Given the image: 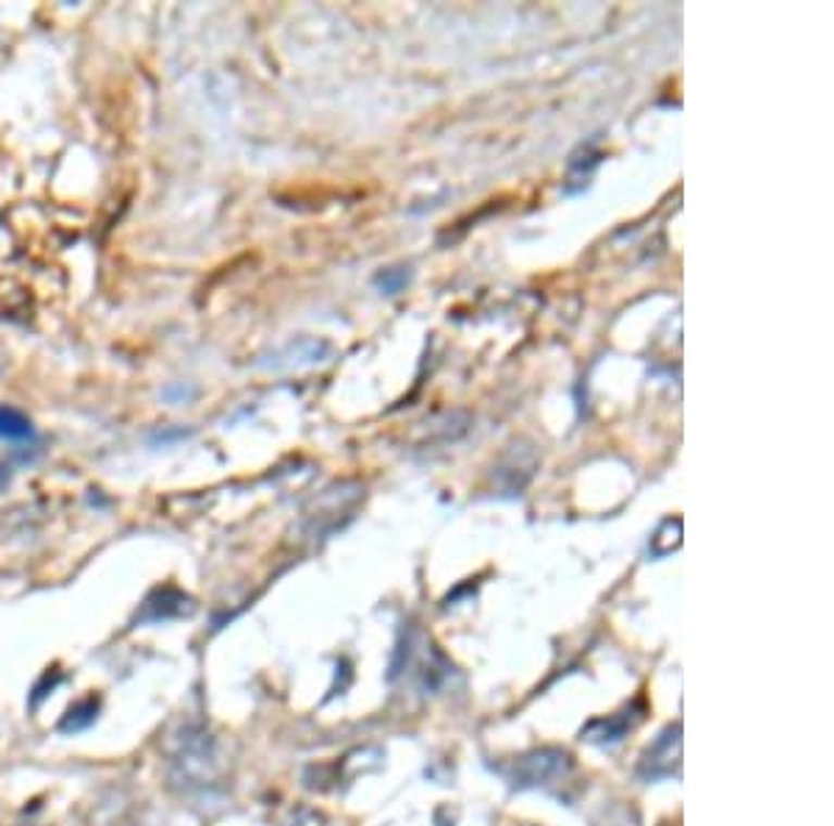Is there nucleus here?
I'll return each instance as SVG.
<instances>
[{"label":"nucleus","instance_id":"11","mask_svg":"<svg viewBox=\"0 0 834 826\" xmlns=\"http://www.w3.org/2000/svg\"><path fill=\"white\" fill-rule=\"evenodd\" d=\"M284 826H323V815H318L314 810H292L289 821Z\"/></svg>","mask_w":834,"mask_h":826},{"label":"nucleus","instance_id":"14","mask_svg":"<svg viewBox=\"0 0 834 826\" xmlns=\"http://www.w3.org/2000/svg\"><path fill=\"white\" fill-rule=\"evenodd\" d=\"M9 485V471L7 467H0V490H7Z\"/></svg>","mask_w":834,"mask_h":826},{"label":"nucleus","instance_id":"12","mask_svg":"<svg viewBox=\"0 0 834 826\" xmlns=\"http://www.w3.org/2000/svg\"><path fill=\"white\" fill-rule=\"evenodd\" d=\"M189 396H192V390H184V387H178L176 392L164 390V398H167V401H182V398H189Z\"/></svg>","mask_w":834,"mask_h":826},{"label":"nucleus","instance_id":"6","mask_svg":"<svg viewBox=\"0 0 834 826\" xmlns=\"http://www.w3.org/2000/svg\"><path fill=\"white\" fill-rule=\"evenodd\" d=\"M98 710H101V699H98V696H87V699L76 701V704L64 713V718L59 721V731L73 735V731L87 729V726H92L95 718H98Z\"/></svg>","mask_w":834,"mask_h":826},{"label":"nucleus","instance_id":"4","mask_svg":"<svg viewBox=\"0 0 834 826\" xmlns=\"http://www.w3.org/2000/svg\"><path fill=\"white\" fill-rule=\"evenodd\" d=\"M159 604L157 601H148L145 604V612L139 615V621L142 624H159V621H170V618H184V615H192L195 604L189 596L178 593V590H159L157 593Z\"/></svg>","mask_w":834,"mask_h":826},{"label":"nucleus","instance_id":"8","mask_svg":"<svg viewBox=\"0 0 834 826\" xmlns=\"http://www.w3.org/2000/svg\"><path fill=\"white\" fill-rule=\"evenodd\" d=\"M682 546V521L679 517H668L665 524L659 526L657 535L651 537V554L668 556Z\"/></svg>","mask_w":834,"mask_h":826},{"label":"nucleus","instance_id":"10","mask_svg":"<svg viewBox=\"0 0 834 826\" xmlns=\"http://www.w3.org/2000/svg\"><path fill=\"white\" fill-rule=\"evenodd\" d=\"M59 681H62V674H53V679H51V671H48V674L42 676V681H39L37 688H34V696H32V706H39V701H42L45 696H48V693H53V690H57V685H59Z\"/></svg>","mask_w":834,"mask_h":826},{"label":"nucleus","instance_id":"5","mask_svg":"<svg viewBox=\"0 0 834 826\" xmlns=\"http://www.w3.org/2000/svg\"><path fill=\"white\" fill-rule=\"evenodd\" d=\"M628 729H632V724H628L626 713L609 715V718H596L584 726L582 740L596 746H612V743H621V740L626 738Z\"/></svg>","mask_w":834,"mask_h":826},{"label":"nucleus","instance_id":"2","mask_svg":"<svg viewBox=\"0 0 834 826\" xmlns=\"http://www.w3.org/2000/svg\"><path fill=\"white\" fill-rule=\"evenodd\" d=\"M573 774V760L562 749H534L512 763V771H507V779L512 788H548V785L565 783Z\"/></svg>","mask_w":834,"mask_h":826},{"label":"nucleus","instance_id":"9","mask_svg":"<svg viewBox=\"0 0 834 826\" xmlns=\"http://www.w3.org/2000/svg\"><path fill=\"white\" fill-rule=\"evenodd\" d=\"M376 285L384 296H398V292L409 285V271H403V267H398V271H384L382 276L376 278Z\"/></svg>","mask_w":834,"mask_h":826},{"label":"nucleus","instance_id":"7","mask_svg":"<svg viewBox=\"0 0 834 826\" xmlns=\"http://www.w3.org/2000/svg\"><path fill=\"white\" fill-rule=\"evenodd\" d=\"M34 426L26 415L14 406H0V440L23 442L32 440Z\"/></svg>","mask_w":834,"mask_h":826},{"label":"nucleus","instance_id":"1","mask_svg":"<svg viewBox=\"0 0 834 826\" xmlns=\"http://www.w3.org/2000/svg\"><path fill=\"white\" fill-rule=\"evenodd\" d=\"M173 779L187 788H203L220 776V754L214 738L203 729H184L173 751Z\"/></svg>","mask_w":834,"mask_h":826},{"label":"nucleus","instance_id":"3","mask_svg":"<svg viewBox=\"0 0 834 826\" xmlns=\"http://www.w3.org/2000/svg\"><path fill=\"white\" fill-rule=\"evenodd\" d=\"M682 768V724H671L659 731V738L643 754L637 776L643 783H662Z\"/></svg>","mask_w":834,"mask_h":826},{"label":"nucleus","instance_id":"13","mask_svg":"<svg viewBox=\"0 0 834 826\" xmlns=\"http://www.w3.org/2000/svg\"><path fill=\"white\" fill-rule=\"evenodd\" d=\"M176 437H187V431H167V435H157L153 440L157 442H167V440H176Z\"/></svg>","mask_w":834,"mask_h":826}]
</instances>
